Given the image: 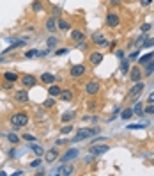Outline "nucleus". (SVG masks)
Returning <instances> with one entry per match:
<instances>
[{"instance_id":"1","label":"nucleus","mask_w":154,"mask_h":176,"mask_svg":"<svg viewBox=\"0 0 154 176\" xmlns=\"http://www.w3.org/2000/svg\"><path fill=\"white\" fill-rule=\"evenodd\" d=\"M9 123H11V126H12L14 130H20L21 126H25V125L28 123V116H27L25 112H16V114H12V116L9 118Z\"/></svg>"},{"instance_id":"2","label":"nucleus","mask_w":154,"mask_h":176,"mask_svg":"<svg viewBox=\"0 0 154 176\" xmlns=\"http://www.w3.org/2000/svg\"><path fill=\"white\" fill-rule=\"evenodd\" d=\"M98 132H99L98 128H80V130L76 132V135L73 137V142H80V141H83V139H89V137L96 135Z\"/></svg>"},{"instance_id":"3","label":"nucleus","mask_w":154,"mask_h":176,"mask_svg":"<svg viewBox=\"0 0 154 176\" xmlns=\"http://www.w3.org/2000/svg\"><path fill=\"white\" fill-rule=\"evenodd\" d=\"M144 87H145V84H142V82H135V85L128 91L126 98H128V100H131V102H135V100H137V96H140V94H142Z\"/></svg>"},{"instance_id":"4","label":"nucleus","mask_w":154,"mask_h":176,"mask_svg":"<svg viewBox=\"0 0 154 176\" xmlns=\"http://www.w3.org/2000/svg\"><path fill=\"white\" fill-rule=\"evenodd\" d=\"M119 23H121V20H119V16L115 14V12H108L106 14V27H119Z\"/></svg>"},{"instance_id":"5","label":"nucleus","mask_w":154,"mask_h":176,"mask_svg":"<svg viewBox=\"0 0 154 176\" xmlns=\"http://www.w3.org/2000/svg\"><path fill=\"white\" fill-rule=\"evenodd\" d=\"M14 100H16L18 103H27V102H28V93H27V87H25V89L16 91V93H14Z\"/></svg>"},{"instance_id":"6","label":"nucleus","mask_w":154,"mask_h":176,"mask_svg":"<svg viewBox=\"0 0 154 176\" xmlns=\"http://www.w3.org/2000/svg\"><path fill=\"white\" fill-rule=\"evenodd\" d=\"M85 91H87V94H89V96H96V94L99 93V84L92 80V82H89V84L85 85Z\"/></svg>"},{"instance_id":"7","label":"nucleus","mask_w":154,"mask_h":176,"mask_svg":"<svg viewBox=\"0 0 154 176\" xmlns=\"http://www.w3.org/2000/svg\"><path fill=\"white\" fill-rule=\"evenodd\" d=\"M85 71H87V68H85L83 64H76V66H73V68H71V71H69V73H71V77L78 78V77H82Z\"/></svg>"},{"instance_id":"8","label":"nucleus","mask_w":154,"mask_h":176,"mask_svg":"<svg viewBox=\"0 0 154 176\" xmlns=\"http://www.w3.org/2000/svg\"><path fill=\"white\" fill-rule=\"evenodd\" d=\"M21 84H23L25 87H34V85L37 84V78H35L34 75H23V77H21Z\"/></svg>"},{"instance_id":"9","label":"nucleus","mask_w":154,"mask_h":176,"mask_svg":"<svg viewBox=\"0 0 154 176\" xmlns=\"http://www.w3.org/2000/svg\"><path fill=\"white\" fill-rule=\"evenodd\" d=\"M57 158H59V151H57V148H53V150H50V151L44 153V160H46L48 164H53Z\"/></svg>"},{"instance_id":"10","label":"nucleus","mask_w":154,"mask_h":176,"mask_svg":"<svg viewBox=\"0 0 154 176\" xmlns=\"http://www.w3.org/2000/svg\"><path fill=\"white\" fill-rule=\"evenodd\" d=\"M74 173V167L73 166H62V167H59V169H55V175L59 176H69Z\"/></svg>"},{"instance_id":"11","label":"nucleus","mask_w":154,"mask_h":176,"mask_svg":"<svg viewBox=\"0 0 154 176\" xmlns=\"http://www.w3.org/2000/svg\"><path fill=\"white\" fill-rule=\"evenodd\" d=\"M89 61H90V64H92V66H98V64H101V62H103V53H101V52H94V53H90Z\"/></svg>"},{"instance_id":"12","label":"nucleus","mask_w":154,"mask_h":176,"mask_svg":"<svg viewBox=\"0 0 154 176\" xmlns=\"http://www.w3.org/2000/svg\"><path fill=\"white\" fill-rule=\"evenodd\" d=\"M110 150V146H90V153L92 155H103V153H106Z\"/></svg>"},{"instance_id":"13","label":"nucleus","mask_w":154,"mask_h":176,"mask_svg":"<svg viewBox=\"0 0 154 176\" xmlns=\"http://www.w3.org/2000/svg\"><path fill=\"white\" fill-rule=\"evenodd\" d=\"M151 61H154V52H149V53H145L144 57H140V59H138V66H145V64H149Z\"/></svg>"},{"instance_id":"14","label":"nucleus","mask_w":154,"mask_h":176,"mask_svg":"<svg viewBox=\"0 0 154 176\" xmlns=\"http://www.w3.org/2000/svg\"><path fill=\"white\" fill-rule=\"evenodd\" d=\"M60 93H62V89H60L57 84H53V85H50V87H48V94H50L51 98H59V96H60Z\"/></svg>"},{"instance_id":"15","label":"nucleus","mask_w":154,"mask_h":176,"mask_svg":"<svg viewBox=\"0 0 154 176\" xmlns=\"http://www.w3.org/2000/svg\"><path fill=\"white\" fill-rule=\"evenodd\" d=\"M78 157V150H67L66 151V155L60 158L62 162H69V160H73V158H76Z\"/></svg>"},{"instance_id":"16","label":"nucleus","mask_w":154,"mask_h":176,"mask_svg":"<svg viewBox=\"0 0 154 176\" xmlns=\"http://www.w3.org/2000/svg\"><path fill=\"white\" fill-rule=\"evenodd\" d=\"M46 30L48 32H55V28H57V21H55V16H50L48 20H46Z\"/></svg>"},{"instance_id":"17","label":"nucleus","mask_w":154,"mask_h":176,"mask_svg":"<svg viewBox=\"0 0 154 176\" xmlns=\"http://www.w3.org/2000/svg\"><path fill=\"white\" fill-rule=\"evenodd\" d=\"M142 71H140V68H135V69H131V73H129V77H131V80L133 82H140V78H142Z\"/></svg>"},{"instance_id":"18","label":"nucleus","mask_w":154,"mask_h":176,"mask_svg":"<svg viewBox=\"0 0 154 176\" xmlns=\"http://www.w3.org/2000/svg\"><path fill=\"white\" fill-rule=\"evenodd\" d=\"M41 82H43V84H55V75H51V73H43V75H41Z\"/></svg>"},{"instance_id":"19","label":"nucleus","mask_w":154,"mask_h":176,"mask_svg":"<svg viewBox=\"0 0 154 176\" xmlns=\"http://www.w3.org/2000/svg\"><path fill=\"white\" fill-rule=\"evenodd\" d=\"M71 39L80 43V41H83V39H85V34H83L82 30H73V32H71Z\"/></svg>"},{"instance_id":"20","label":"nucleus","mask_w":154,"mask_h":176,"mask_svg":"<svg viewBox=\"0 0 154 176\" xmlns=\"http://www.w3.org/2000/svg\"><path fill=\"white\" fill-rule=\"evenodd\" d=\"M92 43L94 45H106V39H105L103 34H94L92 36Z\"/></svg>"},{"instance_id":"21","label":"nucleus","mask_w":154,"mask_h":176,"mask_svg":"<svg viewBox=\"0 0 154 176\" xmlns=\"http://www.w3.org/2000/svg\"><path fill=\"white\" fill-rule=\"evenodd\" d=\"M73 96H74V94H73V91L66 89V91H62V93H60V96H59V98H60V100H64V102H71V100H73Z\"/></svg>"},{"instance_id":"22","label":"nucleus","mask_w":154,"mask_h":176,"mask_svg":"<svg viewBox=\"0 0 154 176\" xmlns=\"http://www.w3.org/2000/svg\"><path fill=\"white\" fill-rule=\"evenodd\" d=\"M74 116H76V114H74L73 110H67V112H64V114L60 116V119H62L64 123H67V121H73V119H74Z\"/></svg>"},{"instance_id":"23","label":"nucleus","mask_w":154,"mask_h":176,"mask_svg":"<svg viewBox=\"0 0 154 176\" xmlns=\"http://www.w3.org/2000/svg\"><path fill=\"white\" fill-rule=\"evenodd\" d=\"M30 150H32V151H34L37 157H43V155L46 153V151L43 150V146H39V144H32V146H30Z\"/></svg>"},{"instance_id":"24","label":"nucleus","mask_w":154,"mask_h":176,"mask_svg":"<svg viewBox=\"0 0 154 176\" xmlns=\"http://www.w3.org/2000/svg\"><path fill=\"white\" fill-rule=\"evenodd\" d=\"M4 78H5V80H9V82H12V84H14V82H16V80H18V75H16V73H14V71H7V73H4Z\"/></svg>"},{"instance_id":"25","label":"nucleus","mask_w":154,"mask_h":176,"mask_svg":"<svg viewBox=\"0 0 154 176\" xmlns=\"http://www.w3.org/2000/svg\"><path fill=\"white\" fill-rule=\"evenodd\" d=\"M25 43H27L25 39H20V41H16V43H12V45H11V46H9V48H7V50L4 52V53H7V52H11V50H14V48H18V46H23Z\"/></svg>"},{"instance_id":"26","label":"nucleus","mask_w":154,"mask_h":176,"mask_svg":"<svg viewBox=\"0 0 154 176\" xmlns=\"http://www.w3.org/2000/svg\"><path fill=\"white\" fill-rule=\"evenodd\" d=\"M154 73V61H151L149 64H145V71H144V75H147V77H151Z\"/></svg>"},{"instance_id":"27","label":"nucleus","mask_w":154,"mask_h":176,"mask_svg":"<svg viewBox=\"0 0 154 176\" xmlns=\"http://www.w3.org/2000/svg\"><path fill=\"white\" fill-rule=\"evenodd\" d=\"M133 114H137V116H144L145 112H144V107H142V103H137L135 105V110H133Z\"/></svg>"},{"instance_id":"28","label":"nucleus","mask_w":154,"mask_h":176,"mask_svg":"<svg viewBox=\"0 0 154 176\" xmlns=\"http://www.w3.org/2000/svg\"><path fill=\"white\" fill-rule=\"evenodd\" d=\"M57 25H59V28H60V30H67V28H69V23H67L66 20H59V21H57Z\"/></svg>"},{"instance_id":"29","label":"nucleus","mask_w":154,"mask_h":176,"mask_svg":"<svg viewBox=\"0 0 154 176\" xmlns=\"http://www.w3.org/2000/svg\"><path fill=\"white\" fill-rule=\"evenodd\" d=\"M37 55H39L37 50H28V52H25V59H34V57H37Z\"/></svg>"},{"instance_id":"30","label":"nucleus","mask_w":154,"mask_h":176,"mask_svg":"<svg viewBox=\"0 0 154 176\" xmlns=\"http://www.w3.org/2000/svg\"><path fill=\"white\" fill-rule=\"evenodd\" d=\"M121 71H122V73H128V71H129V61H124V59H122V62H121Z\"/></svg>"},{"instance_id":"31","label":"nucleus","mask_w":154,"mask_h":176,"mask_svg":"<svg viewBox=\"0 0 154 176\" xmlns=\"http://www.w3.org/2000/svg\"><path fill=\"white\" fill-rule=\"evenodd\" d=\"M131 116H133V110H131V109H126V110L121 112V118H122V119H129Z\"/></svg>"},{"instance_id":"32","label":"nucleus","mask_w":154,"mask_h":176,"mask_svg":"<svg viewBox=\"0 0 154 176\" xmlns=\"http://www.w3.org/2000/svg\"><path fill=\"white\" fill-rule=\"evenodd\" d=\"M57 41H59V39H57L55 36L48 37V48H55V46H57Z\"/></svg>"},{"instance_id":"33","label":"nucleus","mask_w":154,"mask_h":176,"mask_svg":"<svg viewBox=\"0 0 154 176\" xmlns=\"http://www.w3.org/2000/svg\"><path fill=\"white\" fill-rule=\"evenodd\" d=\"M2 89H4V91H11V89H12V82H9V80L4 78V82H2Z\"/></svg>"},{"instance_id":"34","label":"nucleus","mask_w":154,"mask_h":176,"mask_svg":"<svg viewBox=\"0 0 154 176\" xmlns=\"http://www.w3.org/2000/svg\"><path fill=\"white\" fill-rule=\"evenodd\" d=\"M7 141H9L11 144H16V142H20L18 135H14V134H9V135H7Z\"/></svg>"},{"instance_id":"35","label":"nucleus","mask_w":154,"mask_h":176,"mask_svg":"<svg viewBox=\"0 0 154 176\" xmlns=\"http://www.w3.org/2000/svg\"><path fill=\"white\" fill-rule=\"evenodd\" d=\"M53 105H55V98H48V100L44 102V107H46V109H51Z\"/></svg>"},{"instance_id":"36","label":"nucleus","mask_w":154,"mask_h":176,"mask_svg":"<svg viewBox=\"0 0 154 176\" xmlns=\"http://www.w3.org/2000/svg\"><path fill=\"white\" fill-rule=\"evenodd\" d=\"M32 9H34V11H41V9H43V4H41L39 0H35V2L32 4Z\"/></svg>"},{"instance_id":"37","label":"nucleus","mask_w":154,"mask_h":176,"mask_svg":"<svg viewBox=\"0 0 154 176\" xmlns=\"http://www.w3.org/2000/svg\"><path fill=\"white\" fill-rule=\"evenodd\" d=\"M71 132H73V126H71V125H69V126H64V128L60 130V134H64V135H66V134H71Z\"/></svg>"},{"instance_id":"38","label":"nucleus","mask_w":154,"mask_h":176,"mask_svg":"<svg viewBox=\"0 0 154 176\" xmlns=\"http://www.w3.org/2000/svg\"><path fill=\"white\" fill-rule=\"evenodd\" d=\"M144 46H147V48H151V46H154V37H149L145 43H144Z\"/></svg>"},{"instance_id":"39","label":"nucleus","mask_w":154,"mask_h":176,"mask_svg":"<svg viewBox=\"0 0 154 176\" xmlns=\"http://www.w3.org/2000/svg\"><path fill=\"white\" fill-rule=\"evenodd\" d=\"M129 130H138V128H145V125H129Z\"/></svg>"},{"instance_id":"40","label":"nucleus","mask_w":154,"mask_h":176,"mask_svg":"<svg viewBox=\"0 0 154 176\" xmlns=\"http://www.w3.org/2000/svg\"><path fill=\"white\" fill-rule=\"evenodd\" d=\"M41 166V157L37 158V160H34V162H30V167H39Z\"/></svg>"},{"instance_id":"41","label":"nucleus","mask_w":154,"mask_h":176,"mask_svg":"<svg viewBox=\"0 0 154 176\" xmlns=\"http://www.w3.org/2000/svg\"><path fill=\"white\" fill-rule=\"evenodd\" d=\"M144 112H145V114H154V105L151 103V105H149V107H147V109H145Z\"/></svg>"},{"instance_id":"42","label":"nucleus","mask_w":154,"mask_h":176,"mask_svg":"<svg viewBox=\"0 0 154 176\" xmlns=\"http://www.w3.org/2000/svg\"><path fill=\"white\" fill-rule=\"evenodd\" d=\"M147 30H151V23H144L142 25V32H147Z\"/></svg>"},{"instance_id":"43","label":"nucleus","mask_w":154,"mask_h":176,"mask_svg":"<svg viewBox=\"0 0 154 176\" xmlns=\"http://www.w3.org/2000/svg\"><path fill=\"white\" fill-rule=\"evenodd\" d=\"M23 141H30V142H32V141H35V137H34V135H27V134H25V135H23Z\"/></svg>"},{"instance_id":"44","label":"nucleus","mask_w":154,"mask_h":176,"mask_svg":"<svg viewBox=\"0 0 154 176\" xmlns=\"http://www.w3.org/2000/svg\"><path fill=\"white\" fill-rule=\"evenodd\" d=\"M64 53H67V50H66V48H62V50H57V52H55V55H64Z\"/></svg>"},{"instance_id":"45","label":"nucleus","mask_w":154,"mask_h":176,"mask_svg":"<svg viewBox=\"0 0 154 176\" xmlns=\"http://www.w3.org/2000/svg\"><path fill=\"white\" fill-rule=\"evenodd\" d=\"M115 55H117L119 59H124V52H122V50H117V52H115Z\"/></svg>"},{"instance_id":"46","label":"nucleus","mask_w":154,"mask_h":176,"mask_svg":"<svg viewBox=\"0 0 154 176\" xmlns=\"http://www.w3.org/2000/svg\"><path fill=\"white\" fill-rule=\"evenodd\" d=\"M138 55H140V53H138V52H135V53H131V55H129V59H131V61H135V59H138Z\"/></svg>"},{"instance_id":"47","label":"nucleus","mask_w":154,"mask_h":176,"mask_svg":"<svg viewBox=\"0 0 154 176\" xmlns=\"http://www.w3.org/2000/svg\"><path fill=\"white\" fill-rule=\"evenodd\" d=\"M147 102H149V103H154V91L151 93V94H149V98H147Z\"/></svg>"},{"instance_id":"48","label":"nucleus","mask_w":154,"mask_h":176,"mask_svg":"<svg viewBox=\"0 0 154 176\" xmlns=\"http://www.w3.org/2000/svg\"><path fill=\"white\" fill-rule=\"evenodd\" d=\"M153 0H142V5H151Z\"/></svg>"},{"instance_id":"49","label":"nucleus","mask_w":154,"mask_h":176,"mask_svg":"<svg viewBox=\"0 0 154 176\" xmlns=\"http://www.w3.org/2000/svg\"><path fill=\"white\" fill-rule=\"evenodd\" d=\"M9 157H11V158H12V157H16V151H14V150H11V151H9Z\"/></svg>"},{"instance_id":"50","label":"nucleus","mask_w":154,"mask_h":176,"mask_svg":"<svg viewBox=\"0 0 154 176\" xmlns=\"http://www.w3.org/2000/svg\"><path fill=\"white\" fill-rule=\"evenodd\" d=\"M110 2H112L114 5H117V4H119V0H110Z\"/></svg>"},{"instance_id":"51","label":"nucleus","mask_w":154,"mask_h":176,"mask_svg":"<svg viewBox=\"0 0 154 176\" xmlns=\"http://www.w3.org/2000/svg\"><path fill=\"white\" fill-rule=\"evenodd\" d=\"M2 61H4V59H2V57H0V62H2Z\"/></svg>"}]
</instances>
